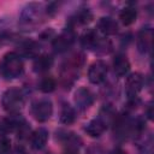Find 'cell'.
I'll list each match as a JSON object with an SVG mask.
<instances>
[{
  "label": "cell",
  "mask_w": 154,
  "mask_h": 154,
  "mask_svg": "<svg viewBox=\"0 0 154 154\" xmlns=\"http://www.w3.org/2000/svg\"><path fill=\"white\" fill-rule=\"evenodd\" d=\"M76 120V112L70 105H64L60 112V122L65 125H70Z\"/></svg>",
  "instance_id": "cell-20"
},
{
  "label": "cell",
  "mask_w": 154,
  "mask_h": 154,
  "mask_svg": "<svg viewBox=\"0 0 154 154\" xmlns=\"http://www.w3.org/2000/svg\"><path fill=\"white\" fill-rule=\"evenodd\" d=\"M152 43H153V29L150 26L142 28L137 34V40H136L138 52L143 54L149 52L152 48Z\"/></svg>",
  "instance_id": "cell-8"
},
{
  "label": "cell",
  "mask_w": 154,
  "mask_h": 154,
  "mask_svg": "<svg viewBox=\"0 0 154 154\" xmlns=\"http://www.w3.org/2000/svg\"><path fill=\"white\" fill-rule=\"evenodd\" d=\"M53 58L48 54H43V55H38L35 58L34 60V64H32V67H34V71L35 72H46L48 71L52 66H53Z\"/></svg>",
  "instance_id": "cell-16"
},
{
  "label": "cell",
  "mask_w": 154,
  "mask_h": 154,
  "mask_svg": "<svg viewBox=\"0 0 154 154\" xmlns=\"http://www.w3.org/2000/svg\"><path fill=\"white\" fill-rule=\"evenodd\" d=\"M55 88H57V82H55V79H54L52 76H46V77H43V78L40 81V83H38V89H40V91H42V93H45V94H49V93L54 91Z\"/></svg>",
  "instance_id": "cell-21"
},
{
  "label": "cell",
  "mask_w": 154,
  "mask_h": 154,
  "mask_svg": "<svg viewBox=\"0 0 154 154\" xmlns=\"http://www.w3.org/2000/svg\"><path fill=\"white\" fill-rule=\"evenodd\" d=\"M20 52L22 55H24L25 58H36L38 57L40 46L37 42L32 40H26L20 43Z\"/></svg>",
  "instance_id": "cell-17"
},
{
  "label": "cell",
  "mask_w": 154,
  "mask_h": 154,
  "mask_svg": "<svg viewBox=\"0 0 154 154\" xmlns=\"http://www.w3.org/2000/svg\"><path fill=\"white\" fill-rule=\"evenodd\" d=\"M109 154H128V152L124 150V149H122V148H116V149H113Z\"/></svg>",
  "instance_id": "cell-25"
},
{
  "label": "cell",
  "mask_w": 154,
  "mask_h": 154,
  "mask_svg": "<svg viewBox=\"0 0 154 154\" xmlns=\"http://www.w3.org/2000/svg\"><path fill=\"white\" fill-rule=\"evenodd\" d=\"M106 128H107V124H106L100 117H97V118L91 119L88 124H85L84 131H85L90 137H100V136L105 132Z\"/></svg>",
  "instance_id": "cell-10"
},
{
  "label": "cell",
  "mask_w": 154,
  "mask_h": 154,
  "mask_svg": "<svg viewBox=\"0 0 154 154\" xmlns=\"http://www.w3.org/2000/svg\"><path fill=\"white\" fill-rule=\"evenodd\" d=\"M40 37H41V40L54 38V37H55V36H54V30H53V29H47V30H45V31L40 35Z\"/></svg>",
  "instance_id": "cell-23"
},
{
  "label": "cell",
  "mask_w": 154,
  "mask_h": 154,
  "mask_svg": "<svg viewBox=\"0 0 154 154\" xmlns=\"http://www.w3.org/2000/svg\"><path fill=\"white\" fill-rule=\"evenodd\" d=\"M100 41H101V38L97 36L96 31L91 30V29L87 30L81 37V43L87 49H96L99 43H100Z\"/></svg>",
  "instance_id": "cell-15"
},
{
  "label": "cell",
  "mask_w": 154,
  "mask_h": 154,
  "mask_svg": "<svg viewBox=\"0 0 154 154\" xmlns=\"http://www.w3.org/2000/svg\"><path fill=\"white\" fill-rule=\"evenodd\" d=\"M143 76L140 72H132L126 77L125 81V91L129 97H136L137 94L143 88Z\"/></svg>",
  "instance_id": "cell-7"
},
{
  "label": "cell",
  "mask_w": 154,
  "mask_h": 154,
  "mask_svg": "<svg viewBox=\"0 0 154 154\" xmlns=\"http://www.w3.org/2000/svg\"><path fill=\"white\" fill-rule=\"evenodd\" d=\"M107 72H108V69L106 63L102 60H96L89 66L88 79L93 84H100L106 79Z\"/></svg>",
  "instance_id": "cell-6"
},
{
  "label": "cell",
  "mask_w": 154,
  "mask_h": 154,
  "mask_svg": "<svg viewBox=\"0 0 154 154\" xmlns=\"http://www.w3.org/2000/svg\"><path fill=\"white\" fill-rule=\"evenodd\" d=\"M58 7H59V5H58L57 2H51V4L47 6L46 12L48 13V16H53V14L58 11Z\"/></svg>",
  "instance_id": "cell-24"
},
{
  "label": "cell",
  "mask_w": 154,
  "mask_h": 154,
  "mask_svg": "<svg viewBox=\"0 0 154 154\" xmlns=\"http://www.w3.org/2000/svg\"><path fill=\"white\" fill-rule=\"evenodd\" d=\"M1 106L8 114H18L24 106V95L17 88L7 89L1 96Z\"/></svg>",
  "instance_id": "cell-2"
},
{
  "label": "cell",
  "mask_w": 154,
  "mask_h": 154,
  "mask_svg": "<svg viewBox=\"0 0 154 154\" xmlns=\"http://www.w3.org/2000/svg\"><path fill=\"white\" fill-rule=\"evenodd\" d=\"M11 141L7 136H0V154H10Z\"/></svg>",
  "instance_id": "cell-22"
},
{
  "label": "cell",
  "mask_w": 154,
  "mask_h": 154,
  "mask_svg": "<svg viewBox=\"0 0 154 154\" xmlns=\"http://www.w3.org/2000/svg\"><path fill=\"white\" fill-rule=\"evenodd\" d=\"M136 18H137V11L132 6L124 7L122 10L120 14H119V19L123 23V25H125V26H129V25L134 24L135 20H136Z\"/></svg>",
  "instance_id": "cell-18"
},
{
  "label": "cell",
  "mask_w": 154,
  "mask_h": 154,
  "mask_svg": "<svg viewBox=\"0 0 154 154\" xmlns=\"http://www.w3.org/2000/svg\"><path fill=\"white\" fill-rule=\"evenodd\" d=\"M48 131L47 129L45 128H38L36 129L31 135H30V144L34 149L36 150H40L42 149L46 144H47V141H48Z\"/></svg>",
  "instance_id": "cell-11"
},
{
  "label": "cell",
  "mask_w": 154,
  "mask_h": 154,
  "mask_svg": "<svg viewBox=\"0 0 154 154\" xmlns=\"http://www.w3.org/2000/svg\"><path fill=\"white\" fill-rule=\"evenodd\" d=\"M42 17V6L37 2H30L22 8L19 22L23 25H32L38 22Z\"/></svg>",
  "instance_id": "cell-4"
},
{
  "label": "cell",
  "mask_w": 154,
  "mask_h": 154,
  "mask_svg": "<svg viewBox=\"0 0 154 154\" xmlns=\"http://www.w3.org/2000/svg\"><path fill=\"white\" fill-rule=\"evenodd\" d=\"M73 100H75L76 106L79 109H87L94 102V95L89 89H87L84 87H81L75 91Z\"/></svg>",
  "instance_id": "cell-9"
},
{
  "label": "cell",
  "mask_w": 154,
  "mask_h": 154,
  "mask_svg": "<svg viewBox=\"0 0 154 154\" xmlns=\"http://www.w3.org/2000/svg\"><path fill=\"white\" fill-rule=\"evenodd\" d=\"M91 19H93V13H91V11L90 10H88V8H82V10H79L76 14H75V17L70 20V24H88L89 22H91Z\"/></svg>",
  "instance_id": "cell-19"
},
{
  "label": "cell",
  "mask_w": 154,
  "mask_h": 154,
  "mask_svg": "<svg viewBox=\"0 0 154 154\" xmlns=\"http://www.w3.org/2000/svg\"><path fill=\"white\" fill-rule=\"evenodd\" d=\"M31 113L34 118L40 122H47L53 113V103L49 99H38L31 105Z\"/></svg>",
  "instance_id": "cell-3"
},
{
  "label": "cell",
  "mask_w": 154,
  "mask_h": 154,
  "mask_svg": "<svg viewBox=\"0 0 154 154\" xmlns=\"http://www.w3.org/2000/svg\"><path fill=\"white\" fill-rule=\"evenodd\" d=\"M97 29L103 35H114L118 31V23L111 17H102L97 22Z\"/></svg>",
  "instance_id": "cell-13"
},
{
  "label": "cell",
  "mask_w": 154,
  "mask_h": 154,
  "mask_svg": "<svg viewBox=\"0 0 154 154\" xmlns=\"http://www.w3.org/2000/svg\"><path fill=\"white\" fill-rule=\"evenodd\" d=\"M75 38H76V35L73 32V29L72 28H66L61 34H59L58 36H55L52 41V46L54 48L55 52L58 53H63V52H66L67 49H70L75 42Z\"/></svg>",
  "instance_id": "cell-5"
},
{
  "label": "cell",
  "mask_w": 154,
  "mask_h": 154,
  "mask_svg": "<svg viewBox=\"0 0 154 154\" xmlns=\"http://www.w3.org/2000/svg\"><path fill=\"white\" fill-rule=\"evenodd\" d=\"M24 120H19L18 118H4L0 120V136H6L11 132H13L14 130L18 129V126L23 123Z\"/></svg>",
  "instance_id": "cell-14"
},
{
  "label": "cell",
  "mask_w": 154,
  "mask_h": 154,
  "mask_svg": "<svg viewBox=\"0 0 154 154\" xmlns=\"http://www.w3.org/2000/svg\"><path fill=\"white\" fill-rule=\"evenodd\" d=\"M0 69L2 75L8 78H18L24 72V63L22 60V57L16 52H8L2 57Z\"/></svg>",
  "instance_id": "cell-1"
},
{
  "label": "cell",
  "mask_w": 154,
  "mask_h": 154,
  "mask_svg": "<svg viewBox=\"0 0 154 154\" xmlns=\"http://www.w3.org/2000/svg\"><path fill=\"white\" fill-rule=\"evenodd\" d=\"M113 70L114 73L119 77L126 76L130 71V61L126 58L125 54H117L116 58L113 59Z\"/></svg>",
  "instance_id": "cell-12"
}]
</instances>
